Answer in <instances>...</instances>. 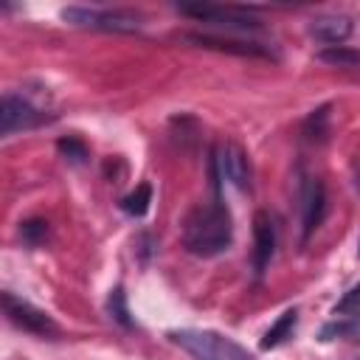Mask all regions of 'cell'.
<instances>
[{
	"label": "cell",
	"instance_id": "1",
	"mask_svg": "<svg viewBox=\"0 0 360 360\" xmlns=\"http://www.w3.org/2000/svg\"><path fill=\"white\" fill-rule=\"evenodd\" d=\"M231 239H233V219L219 200L197 205L183 222V248L191 256H202V259L219 256L231 248Z\"/></svg>",
	"mask_w": 360,
	"mask_h": 360
},
{
	"label": "cell",
	"instance_id": "2",
	"mask_svg": "<svg viewBox=\"0 0 360 360\" xmlns=\"http://www.w3.org/2000/svg\"><path fill=\"white\" fill-rule=\"evenodd\" d=\"M169 340L194 360H256L242 343L214 329H172Z\"/></svg>",
	"mask_w": 360,
	"mask_h": 360
},
{
	"label": "cell",
	"instance_id": "3",
	"mask_svg": "<svg viewBox=\"0 0 360 360\" xmlns=\"http://www.w3.org/2000/svg\"><path fill=\"white\" fill-rule=\"evenodd\" d=\"M62 20L73 22L79 28H96V31H112V34H132L141 28V20L121 8L68 6V8H62Z\"/></svg>",
	"mask_w": 360,
	"mask_h": 360
},
{
	"label": "cell",
	"instance_id": "4",
	"mask_svg": "<svg viewBox=\"0 0 360 360\" xmlns=\"http://www.w3.org/2000/svg\"><path fill=\"white\" fill-rule=\"evenodd\" d=\"M180 14L194 17L200 22L217 25V28H228V31H256L262 28V22L256 17H250L245 8H231V6H214V3H197V6H177Z\"/></svg>",
	"mask_w": 360,
	"mask_h": 360
},
{
	"label": "cell",
	"instance_id": "5",
	"mask_svg": "<svg viewBox=\"0 0 360 360\" xmlns=\"http://www.w3.org/2000/svg\"><path fill=\"white\" fill-rule=\"evenodd\" d=\"M214 180H228L231 186H236L239 191H248L250 188V180H253V172H250V160L245 155L242 146L225 141L214 149Z\"/></svg>",
	"mask_w": 360,
	"mask_h": 360
},
{
	"label": "cell",
	"instance_id": "6",
	"mask_svg": "<svg viewBox=\"0 0 360 360\" xmlns=\"http://www.w3.org/2000/svg\"><path fill=\"white\" fill-rule=\"evenodd\" d=\"M0 301H3L6 318H8L14 326H20V329H25V332H31V335H42V338L59 335V326L53 323V318H51L48 312H42L39 307H34V304H28V301L11 295V292H3Z\"/></svg>",
	"mask_w": 360,
	"mask_h": 360
},
{
	"label": "cell",
	"instance_id": "7",
	"mask_svg": "<svg viewBox=\"0 0 360 360\" xmlns=\"http://www.w3.org/2000/svg\"><path fill=\"white\" fill-rule=\"evenodd\" d=\"M45 121H48V115L42 110H37L28 98L14 96V93H6L3 96V110H0V132L3 135L34 129V127H39Z\"/></svg>",
	"mask_w": 360,
	"mask_h": 360
},
{
	"label": "cell",
	"instance_id": "8",
	"mask_svg": "<svg viewBox=\"0 0 360 360\" xmlns=\"http://www.w3.org/2000/svg\"><path fill=\"white\" fill-rule=\"evenodd\" d=\"M273 253H276L273 217L267 211H256V217H253V270H256V276H264Z\"/></svg>",
	"mask_w": 360,
	"mask_h": 360
},
{
	"label": "cell",
	"instance_id": "9",
	"mask_svg": "<svg viewBox=\"0 0 360 360\" xmlns=\"http://www.w3.org/2000/svg\"><path fill=\"white\" fill-rule=\"evenodd\" d=\"M326 217V191H323V183L309 177L307 186H304V239L323 222Z\"/></svg>",
	"mask_w": 360,
	"mask_h": 360
},
{
	"label": "cell",
	"instance_id": "10",
	"mask_svg": "<svg viewBox=\"0 0 360 360\" xmlns=\"http://www.w3.org/2000/svg\"><path fill=\"white\" fill-rule=\"evenodd\" d=\"M309 34L315 39L326 42V48L329 45H343V39H349V34H352V20L346 14H323V17L312 20Z\"/></svg>",
	"mask_w": 360,
	"mask_h": 360
},
{
	"label": "cell",
	"instance_id": "11",
	"mask_svg": "<svg viewBox=\"0 0 360 360\" xmlns=\"http://www.w3.org/2000/svg\"><path fill=\"white\" fill-rule=\"evenodd\" d=\"M188 39L202 45V48L228 51L236 56H270L267 48H262L259 42H242V39H228V37H214V34H188Z\"/></svg>",
	"mask_w": 360,
	"mask_h": 360
},
{
	"label": "cell",
	"instance_id": "12",
	"mask_svg": "<svg viewBox=\"0 0 360 360\" xmlns=\"http://www.w3.org/2000/svg\"><path fill=\"white\" fill-rule=\"evenodd\" d=\"M295 323H298V309H287V312H281L278 321L264 332V338H262V349H276V346H281L287 338H292Z\"/></svg>",
	"mask_w": 360,
	"mask_h": 360
},
{
	"label": "cell",
	"instance_id": "13",
	"mask_svg": "<svg viewBox=\"0 0 360 360\" xmlns=\"http://www.w3.org/2000/svg\"><path fill=\"white\" fill-rule=\"evenodd\" d=\"M318 59L332 65V68H343V70H360V51L349 48V45H329L323 51H318Z\"/></svg>",
	"mask_w": 360,
	"mask_h": 360
},
{
	"label": "cell",
	"instance_id": "14",
	"mask_svg": "<svg viewBox=\"0 0 360 360\" xmlns=\"http://www.w3.org/2000/svg\"><path fill=\"white\" fill-rule=\"evenodd\" d=\"M329 104H323V107H318V110H312L309 115H307V121H304V127H301V132H304V138L307 141H312V143H323L326 138H329Z\"/></svg>",
	"mask_w": 360,
	"mask_h": 360
},
{
	"label": "cell",
	"instance_id": "15",
	"mask_svg": "<svg viewBox=\"0 0 360 360\" xmlns=\"http://www.w3.org/2000/svg\"><path fill=\"white\" fill-rule=\"evenodd\" d=\"M107 312H110V318H112L115 323H121L124 329H132V326H135V321H132V315H129L127 295H124V287H121V284L110 290V295H107Z\"/></svg>",
	"mask_w": 360,
	"mask_h": 360
},
{
	"label": "cell",
	"instance_id": "16",
	"mask_svg": "<svg viewBox=\"0 0 360 360\" xmlns=\"http://www.w3.org/2000/svg\"><path fill=\"white\" fill-rule=\"evenodd\" d=\"M149 202H152V186L149 183H141L135 186L124 200H121V208L129 214V217H143L149 211Z\"/></svg>",
	"mask_w": 360,
	"mask_h": 360
},
{
	"label": "cell",
	"instance_id": "17",
	"mask_svg": "<svg viewBox=\"0 0 360 360\" xmlns=\"http://www.w3.org/2000/svg\"><path fill=\"white\" fill-rule=\"evenodd\" d=\"M20 239L28 248H39L48 239V222L45 219H25V222H20Z\"/></svg>",
	"mask_w": 360,
	"mask_h": 360
},
{
	"label": "cell",
	"instance_id": "18",
	"mask_svg": "<svg viewBox=\"0 0 360 360\" xmlns=\"http://www.w3.org/2000/svg\"><path fill=\"white\" fill-rule=\"evenodd\" d=\"M56 149L65 155V160H70V163H84L87 160V146L79 141V138H62L59 143H56Z\"/></svg>",
	"mask_w": 360,
	"mask_h": 360
},
{
	"label": "cell",
	"instance_id": "19",
	"mask_svg": "<svg viewBox=\"0 0 360 360\" xmlns=\"http://www.w3.org/2000/svg\"><path fill=\"white\" fill-rule=\"evenodd\" d=\"M335 315H360V284L352 287L335 307Z\"/></svg>",
	"mask_w": 360,
	"mask_h": 360
},
{
	"label": "cell",
	"instance_id": "20",
	"mask_svg": "<svg viewBox=\"0 0 360 360\" xmlns=\"http://www.w3.org/2000/svg\"><path fill=\"white\" fill-rule=\"evenodd\" d=\"M354 186H357V191H360V166H357V172H354Z\"/></svg>",
	"mask_w": 360,
	"mask_h": 360
}]
</instances>
